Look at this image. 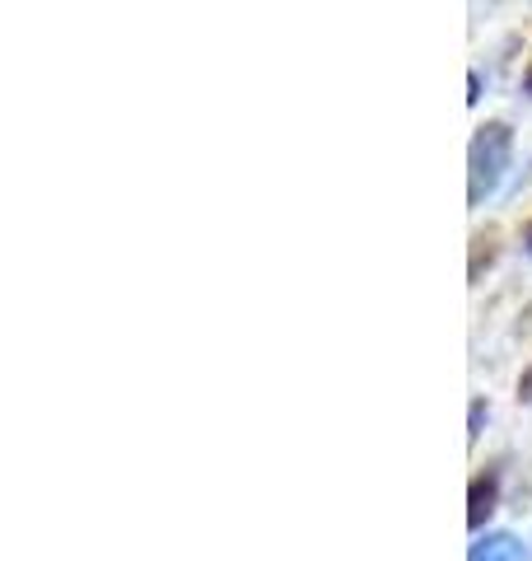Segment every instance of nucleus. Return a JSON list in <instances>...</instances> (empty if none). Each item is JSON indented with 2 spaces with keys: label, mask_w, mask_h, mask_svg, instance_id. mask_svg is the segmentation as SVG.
Masks as SVG:
<instances>
[{
  "label": "nucleus",
  "mask_w": 532,
  "mask_h": 561,
  "mask_svg": "<svg viewBox=\"0 0 532 561\" xmlns=\"http://www.w3.org/2000/svg\"><path fill=\"white\" fill-rule=\"evenodd\" d=\"M513 164V127L509 122H486L476 127L467 146V206L482 210L495 192H500L505 173Z\"/></svg>",
  "instance_id": "f257e3e1"
},
{
  "label": "nucleus",
  "mask_w": 532,
  "mask_h": 561,
  "mask_svg": "<svg viewBox=\"0 0 532 561\" xmlns=\"http://www.w3.org/2000/svg\"><path fill=\"white\" fill-rule=\"evenodd\" d=\"M467 561H532V552L513 534H486V538L472 542Z\"/></svg>",
  "instance_id": "f03ea898"
},
{
  "label": "nucleus",
  "mask_w": 532,
  "mask_h": 561,
  "mask_svg": "<svg viewBox=\"0 0 532 561\" xmlns=\"http://www.w3.org/2000/svg\"><path fill=\"white\" fill-rule=\"evenodd\" d=\"M495 496H500V478H476L472 482V511H467V524L472 529H482V524L490 519V511H495Z\"/></svg>",
  "instance_id": "7ed1b4c3"
},
{
  "label": "nucleus",
  "mask_w": 532,
  "mask_h": 561,
  "mask_svg": "<svg viewBox=\"0 0 532 561\" xmlns=\"http://www.w3.org/2000/svg\"><path fill=\"white\" fill-rule=\"evenodd\" d=\"M467 103H482V76H476V70L467 76Z\"/></svg>",
  "instance_id": "20e7f679"
},
{
  "label": "nucleus",
  "mask_w": 532,
  "mask_h": 561,
  "mask_svg": "<svg viewBox=\"0 0 532 561\" xmlns=\"http://www.w3.org/2000/svg\"><path fill=\"white\" fill-rule=\"evenodd\" d=\"M467 435H472V440L482 435V402H472V431H467Z\"/></svg>",
  "instance_id": "39448f33"
},
{
  "label": "nucleus",
  "mask_w": 532,
  "mask_h": 561,
  "mask_svg": "<svg viewBox=\"0 0 532 561\" xmlns=\"http://www.w3.org/2000/svg\"><path fill=\"white\" fill-rule=\"evenodd\" d=\"M528 94H532V66H528Z\"/></svg>",
  "instance_id": "423d86ee"
},
{
  "label": "nucleus",
  "mask_w": 532,
  "mask_h": 561,
  "mask_svg": "<svg viewBox=\"0 0 532 561\" xmlns=\"http://www.w3.org/2000/svg\"><path fill=\"white\" fill-rule=\"evenodd\" d=\"M528 253H532V225H528Z\"/></svg>",
  "instance_id": "0eeeda50"
}]
</instances>
